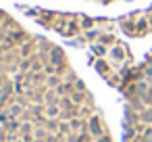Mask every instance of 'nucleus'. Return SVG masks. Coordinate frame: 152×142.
<instances>
[{
  "label": "nucleus",
  "mask_w": 152,
  "mask_h": 142,
  "mask_svg": "<svg viewBox=\"0 0 152 142\" xmlns=\"http://www.w3.org/2000/svg\"><path fill=\"white\" fill-rule=\"evenodd\" d=\"M0 142H115L63 48L2 9Z\"/></svg>",
  "instance_id": "f257e3e1"
},
{
  "label": "nucleus",
  "mask_w": 152,
  "mask_h": 142,
  "mask_svg": "<svg viewBox=\"0 0 152 142\" xmlns=\"http://www.w3.org/2000/svg\"><path fill=\"white\" fill-rule=\"evenodd\" d=\"M117 27L125 34V36H131V38H144V36H150L152 34V4L148 9H142V11H135L127 17H121V19H115Z\"/></svg>",
  "instance_id": "f03ea898"
}]
</instances>
